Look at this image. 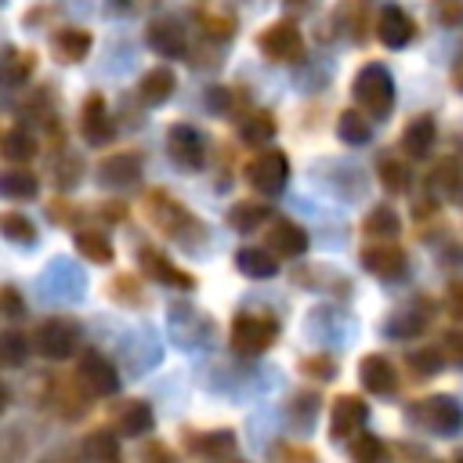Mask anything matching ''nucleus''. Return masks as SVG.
Segmentation results:
<instances>
[{"mask_svg": "<svg viewBox=\"0 0 463 463\" xmlns=\"http://www.w3.org/2000/svg\"><path fill=\"white\" fill-rule=\"evenodd\" d=\"M174 87H177L174 72L159 65V69H148V72L141 76V83H137V94H141V101H145V105H163V101L174 94Z\"/></svg>", "mask_w": 463, "mask_h": 463, "instance_id": "nucleus-19", "label": "nucleus"}, {"mask_svg": "<svg viewBox=\"0 0 463 463\" xmlns=\"http://www.w3.org/2000/svg\"><path fill=\"white\" fill-rule=\"evenodd\" d=\"M152 409L145 405V402H127L119 412H116V427L123 430V434H130V438H137V434H148L152 430Z\"/></svg>", "mask_w": 463, "mask_h": 463, "instance_id": "nucleus-22", "label": "nucleus"}, {"mask_svg": "<svg viewBox=\"0 0 463 463\" xmlns=\"http://www.w3.org/2000/svg\"><path fill=\"white\" fill-rule=\"evenodd\" d=\"M159 195V203H152V221L166 232V235H184V232H199V224L192 221V213L177 203V199H166L163 192H156Z\"/></svg>", "mask_w": 463, "mask_h": 463, "instance_id": "nucleus-11", "label": "nucleus"}, {"mask_svg": "<svg viewBox=\"0 0 463 463\" xmlns=\"http://www.w3.org/2000/svg\"><path fill=\"white\" fill-rule=\"evenodd\" d=\"M130 289H134V279H130V275H123V279L112 282V297H119V300H127V304H137L141 293H130Z\"/></svg>", "mask_w": 463, "mask_h": 463, "instance_id": "nucleus-42", "label": "nucleus"}, {"mask_svg": "<svg viewBox=\"0 0 463 463\" xmlns=\"http://www.w3.org/2000/svg\"><path fill=\"white\" fill-rule=\"evenodd\" d=\"M268 246L279 253V257H300L307 250V235L300 232V224L293 221H275L271 232H268Z\"/></svg>", "mask_w": 463, "mask_h": 463, "instance_id": "nucleus-17", "label": "nucleus"}, {"mask_svg": "<svg viewBox=\"0 0 463 463\" xmlns=\"http://www.w3.org/2000/svg\"><path fill=\"white\" fill-rule=\"evenodd\" d=\"M412 416H416L420 423H427V427L441 430V434H452V430H459V427H463V409H459L449 394H438V398L420 402V409H416Z\"/></svg>", "mask_w": 463, "mask_h": 463, "instance_id": "nucleus-6", "label": "nucleus"}, {"mask_svg": "<svg viewBox=\"0 0 463 463\" xmlns=\"http://www.w3.org/2000/svg\"><path fill=\"white\" fill-rule=\"evenodd\" d=\"M137 174H141V159L134 152H119V156L105 159V166H101V181L105 184H130Z\"/></svg>", "mask_w": 463, "mask_h": 463, "instance_id": "nucleus-23", "label": "nucleus"}, {"mask_svg": "<svg viewBox=\"0 0 463 463\" xmlns=\"http://www.w3.org/2000/svg\"><path fill=\"white\" fill-rule=\"evenodd\" d=\"M235 268H239L246 279H271V275L279 271V260H275L268 250H260V246H246V250L235 253Z\"/></svg>", "mask_w": 463, "mask_h": 463, "instance_id": "nucleus-20", "label": "nucleus"}, {"mask_svg": "<svg viewBox=\"0 0 463 463\" xmlns=\"http://www.w3.org/2000/svg\"><path fill=\"white\" fill-rule=\"evenodd\" d=\"M445 344L452 347V358H456V362H463V333H449V336H445Z\"/></svg>", "mask_w": 463, "mask_h": 463, "instance_id": "nucleus-45", "label": "nucleus"}, {"mask_svg": "<svg viewBox=\"0 0 463 463\" xmlns=\"http://www.w3.org/2000/svg\"><path fill=\"white\" fill-rule=\"evenodd\" d=\"M362 260H365V268H369L373 275H380V279H398V275H405V253H402L398 246H391V242L369 246V250L362 253Z\"/></svg>", "mask_w": 463, "mask_h": 463, "instance_id": "nucleus-14", "label": "nucleus"}, {"mask_svg": "<svg viewBox=\"0 0 463 463\" xmlns=\"http://www.w3.org/2000/svg\"><path fill=\"white\" fill-rule=\"evenodd\" d=\"M449 311H452L456 318H463V282H456V286L449 289Z\"/></svg>", "mask_w": 463, "mask_h": 463, "instance_id": "nucleus-43", "label": "nucleus"}, {"mask_svg": "<svg viewBox=\"0 0 463 463\" xmlns=\"http://www.w3.org/2000/svg\"><path fill=\"white\" fill-rule=\"evenodd\" d=\"M257 47L271 61H300L304 58V36L293 22H275L257 36Z\"/></svg>", "mask_w": 463, "mask_h": 463, "instance_id": "nucleus-4", "label": "nucleus"}, {"mask_svg": "<svg viewBox=\"0 0 463 463\" xmlns=\"http://www.w3.org/2000/svg\"><path fill=\"white\" fill-rule=\"evenodd\" d=\"M438 22L441 25H459L463 22V0H438Z\"/></svg>", "mask_w": 463, "mask_h": 463, "instance_id": "nucleus-39", "label": "nucleus"}, {"mask_svg": "<svg viewBox=\"0 0 463 463\" xmlns=\"http://www.w3.org/2000/svg\"><path fill=\"white\" fill-rule=\"evenodd\" d=\"M452 80H456V87L463 90V54L456 58V65H452Z\"/></svg>", "mask_w": 463, "mask_h": 463, "instance_id": "nucleus-46", "label": "nucleus"}, {"mask_svg": "<svg viewBox=\"0 0 463 463\" xmlns=\"http://www.w3.org/2000/svg\"><path fill=\"white\" fill-rule=\"evenodd\" d=\"M354 101L369 116H376V119H383L391 112V105H394V83H391V76H387L383 65L369 61V65L358 69V76H354Z\"/></svg>", "mask_w": 463, "mask_h": 463, "instance_id": "nucleus-1", "label": "nucleus"}, {"mask_svg": "<svg viewBox=\"0 0 463 463\" xmlns=\"http://www.w3.org/2000/svg\"><path fill=\"white\" fill-rule=\"evenodd\" d=\"M4 304H7V315H11V318H18V315H22V300H18V293H14L11 286L4 289Z\"/></svg>", "mask_w": 463, "mask_h": 463, "instance_id": "nucleus-44", "label": "nucleus"}, {"mask_svg": "<svg viewBox=\"0 0 463 463\" xmlns=\"http://www.w3.org/2000/svg\"><path fill=\"white\" fill-rule=\"evenodd\" d=\"M286 177H289V163L279 148H268L250 163V184L264 195H279L286 188Z\"/></svg>", "mask_w": 463, "mask_h": 463, "instance_id": "nucleus-5", "label": "nucleus"}, {"mask_svg": "<svg viewBox=\"0 0 463 463\" xmlns=\"http://www.w3.org/2000/svg\"><path fill=\"white\" fill-rule=\"evenodd\" d=\"M36 188H40V181H36L29 170H7L4 181H0V192H4L7 199H33Z\"/></svg>", "mask_w": 463, "mask_h": 463, "instance_id": "nucleus-27", "label": "nucleus"}, {"mask_svg": "<svg viewBox=\"0 0 463 463\" xmlns=\"http://www.w3.org/2000/svg\"><path fill=\"white\" fill-rule=\"evenodd\" d=\"M137 257H141V271H145V275H152V279H159V282H170V286L177 282L181 289H192V286H195V282H192V275L177 271V268H174V260H166L159 250L145 246Z\"/></svg>", "mask_w": 463, "mask_h": 463, "instance_id": "nucleus-15", "label": "nucleus"}, {"mask_svg": "<svg viewBox=\"0 0 463 463\" xmlns=\"http://www.w3.org/2000/svg\"><path fill=\"white\" fill-rule=\"evenodd\" d=\"M336 130H340V137H344L347 145H365V141H369V116H362V112H344Z\"/></svg>", "mask_w": 463, "mask_h": 463, "instance_id": "nucleus-31", "label": "nucleus"}, {"mask_svg": "<svg viewBox=\"0 0 463 463\" xmlns=\"http://www.w3.org/2000/svg\"><path fill=\"white\" fill-rule=\"evenodd\" d=\"M398 228H402V217H398L391 206H376V210H369V217H365V232H369V235L391 239V235H398Z\"/></svg>", "mask_w": 463, "mask_h": 463, "instance_id": "nucleus-29", "label": "nucleus"}, {"mask_svg": "<svg viewBox=\"0 0 463 463\" xmlns=\"http://www.w3.org/2000/svg\"><path fill=\"white\" fill-rule=\"evenodd\" d=\"M83 134H87L90 145H109V141L116 137V123L109 119L101 94H90V98L83 101Z\"/></svg>", "mask_w": 463, "mask_h": 463, "instance_id": "nucleus-13", "label": "nucleus"}, {"mask_svg": "<svg viewBox=\"0 0 463 463\" xmlns=\"http://www.w3.org/2000/svg\"><path fill=\"white\" fill-rule=\"evenodd\" d=\"M268 217V206L264 203H235L232 210H228V224L235 228V232H253L260 221Z\"/></svg>", "mask_w": 463, "mask_h": 463, "instance_id": "nucleus-26", "label": "nucleus"}, {"mask_svg": "<svg viewBox=\"0 0 463 463\" xmlns=\"http://www.w3.org/2000/svg\"><path fill=\"white\" fill-rule=\"evenodd\" d=\"M80 380L87 391L94 394H112L119 387V376H116V365L101 354V351H87L83 362H80Z\"/></svg>", "mask_w": 463, "mask_h": 463, "instance_id": "nucleus-8", "label": "nucleus"}, {"mask_svg": "<svg viewBox=\"0 0 463 463\" xmlns=\"http://www.w3.org/2000/svg\"><path fill=\"white\" fill-rule=\"evenodd\" d=\"M51 47H54V54L61 58V61H80L87 51H90V33L87 29H58L54 33V40H51Z\"/></svg>", "mask_w": 463, "mask_h": 463, "instance_id": "nucleus-21", "label": "nucleus"}, {"mask_svg": "<svg viewBox=\"0 0 463 463\" xmlns=\"http://www.w3.org/2000/svg\"><path fill=\"white\" fill-rule=\"evenodd\" d=\"M365 420H369V409H365V402H362V398H354V394H344V398H336V405H333L329 434H333L336 441H344V438H354V434L365 427Z\"/></svg>", "mask_w": 463, "mask_h": 463, "instance_id": "nucleus-7", "label": "nucleus"}, {"mask_svg": "<svg viewBox=\"0 0 463 463\" xmlns=\"http://www.w3.org/2000/svg\"><path fill=\"white\" fill-rule=\"evenodd\" d=\"M80 344V326L69 318H47L33 329V347L43 358H69Z\"/></svg>", "mask_w": 463, "mask_h": 463, "instance_id": "nucleus-3", "label": "nucleus"}, {"mask_svg": "<svg viewBox=\"0 0 463 463\" xmlns=\"http://www.w3.org/2000/svg\"><path fill=\"white\" fill-rule=\"evenodd\" d=\"M83 456H90V459H116V456H119L116 434H109V430H94V434H87V441H83Z\"/></svg>", "mask_w": 463, "mask_h": 463, "instance_id": "nucleus-32", "label": "nucleus"}, {"mask_svg": "<svg viewBox=\"0 0 463 463\" xmlns=\"http://www.w3.org/2000/svg\"><path fill=\"white\" fill-rule=\"evenodd\" d=\"M304 373H318V380H329V376L336 373V365H333V358L318 354V358H307V362H304Z\"/></svg>", "mask_w": 463, "mask_h": 463, "instance_id": "nucleus-41", "label": "nucleus"}, {"mask_svg": "<svg viewBox=\"0 0 463 463\" xmlns=\"http://www.w3.org/2000/svg\"><path fill=\"white\" fill-rule=\"evenodd\" d=\"M289 4H293L297 11H304V7H307V0H286V7H289Z\"/></svg>", "mask_w": 463, "mask_h": 463, "instance_id": "nucleus-47", "label": "nucleus"}, {"mask_svg": "<svg viewBox=\"0 0 463 463\" xmlns=\"http://www.w3.org/2000/svg\"><path fill=\"white\" fill-rule=\"evenodd\" d=\"M430 188L449 192V195L459 188V174H456V163H452V159H445V163L438 166V174H430Z\"/></svg>", "mask_w": 463, "mask_h": 463, "instance_id": "nucleus-36", "label": "nucleus"}, {"mask_svg": "<svg viewBox=\"0 0 463 463\" xmlns=\"http://www.w3.org/2000/svg\"><path fill=\"white\" fill-rule=\"evenodd\" d=\"M22 347H25V340H22L18 333H4V362H7V365H18V362L25 358Z\"/></svg>", "mask_w": 463, "mask_h": 463, "instance_id": "nucleus-40", "label": "nucleus"}, {"mask_svg": "<svg viewBox=\"0 0 463 463\" xmlns=\"http://www.w3.org/2000/svg\"><path fill=\"white\" fill-rule=\"evenodd\" d=\"M351 456H354V459H376V456H383V441H380L376 434H354Z\"/></svg>", "mask_w": 463, "mask_h": 463, "instance_id": "nucleus-35", "label": "nucleus"}, {"mask_svg": "<svg viewBox=\"0 0 463 463\" xmlns=\"http://www.w3.org/2000/svg\"><path fill=\"white\" fill-rule=\"evenodd\" d=\"M358 373H362V387L373 391V394H391L394 383H398L394 380V369H391V362L383 354H365L362 365H358Z\"/></svg>", "mask_w": 463, "mask_h": 463, "instance_id": "nucleus-16", "label": "nucleus"}, {"mask_svg": "<svg viewBox=\"0 0 463 463\" xmlns=\"http://www.w3.org/2000/svg\"><path fill=\"white\" fill-rule=\"evenodd\" d=\"M145 40L152 51H159L163 58H181L184 54V29L174 22V18H156L148 29H145Z\"/></svg>", "mask_w": 463, "mask_h": 463, "instance_id": "nucleus-12", "label": "nucleus"}, {"mask_svg": "<svg viewBox=\"0 0 463 463\" xmlns=\"http://www.w3.org/2000/svg\"><path fill=\"white\" fill-rule=\"evenodd\" d=\"M441 351H434V347H423V351H409V365L416 369V373H434V369H441Z\"/></svg>", "mask_w": 463, "mask_h": 463, "instance_id": "nucleus-38", "label": "nucleus"}, {"mask_svg": "<svg viewBox=\"0 0 463 463\" xmlns=\"http://www.w3.org/2000/svg\"><path fill=\"white\" fill-rule=\"evenodd\" d=\"M0 224H4V232H7V239H14V242H33V239H36L33 221L22 217V213H4Z\"/></svg>", "mask_w": 463, "mask_h": 463, "instance_id": "nucleus-33", "label": "nucleus"}, {"mask_svg": "<svg viewBox=\"0 0 463 463\" xmlns=\"http://www.w3.org/2000/svg\"><path fill=\"white\" fill-rule=\"evenodd\" d=\"M275 336H279V322L268 318V315H250V311H242V315H235V322H232V347H235L239 354H260V351H268V347L275 344Z\"/></svg>", "mask_w": 463, "mask_h": 463, "instance_id": "nucleus-2", "label": "nucleus"}, {"mask_svg": "<svg viewBox=\"0 0 463 463\" xmlns=\"http://www.w3.org/2000/svg\"><path fill=\"white\" fill-rule=\"evenodd\" d=\"M33 152H36L33 134L25 127H7V134H4V156L11 163H25V159H33Z\"/></svg>", "mask_w": 463, "mask_h": 463, "instance_id": "nucleus-25", "label": "nucleus"}, {"mask_svg": "<svg viewBox=\"0 0 463 463\" xmlns=\"http://www.w3.org/2000/svg\"><path fill=\"white\" fill-rule=\"evenodd\" d=\"M376 36H380V43H383V47L398 51V47H405V43L412 40V18H409L398 4H387V7H380Z\"/></svg>", "mask_w": 463, "mask_h": 463, "instance_id": "nucleus-9", "label": "nucleus"}, {"mask_svg": "<svg viewBox=\"0 0 463 463\" xmlns=\"http://www.w3.org/2000/svg\"><path fill=\"white\" fill-rule=\"evenodd\" d=\"M170 156H174V163H181V166H188V170L203 166L206 148H203L199 130L188 127V123H177V127L170 130Z\"/></svg>", "mask_w": 463, "mask_h": 463, "instance_id": "nucleus-10", "label": "nucleus"}, {"mask_svg": "<svg viewBox=\"0 0 463 463\" xmlns=\"http://www.w3.org/2000/svg\"><path fill=\"white\" fill-rule=\"evenodd\" d=\"M76 250L94 264H109L112 260V246H109V239L101 232H80L76 235Z\"/></svg>", "mask_w": 463, "mask_h": 463, "instance_id": "nucleus-28", "label": "nucleus"}, {"mask_svg": "<svg viewBox=\"0 0 463 463\" xmlns=\"http://www.w3.org/2000/svg\"><path fill=\"white\" fill-rule=\"evenodd\" d=\"M434 119L430 116H416L412 123H405V130H402V148L412 156V159H423V156H430V145H434Z\"/></svg>", "mask_w": 463, "mask_h": 463, "instance_id": "nucleus-18", "label": "nucleus"}, {"mask_svg": "<svg viewBox=\"0 0 463 463\" xmlns=\"http://www.w3.org/2000/svg\"><path fill=\"white\" fill-rule=\"evenodd\" d=\"M239 137H242L246 145H264V141L275 137V119H271L268 112H253V116H246V119L239 123Z\"/></svg>", "mask_w": 463, "mask_h": 463, "instance_id": "nucleus-24", "label": "nucleus"}, {"mask_svg": "<svg viewBox=\"0 0 463 463\" xmlns=\"http://www.w3.org/2000/svg\"><path fill=\"white\" fill-rule=\"evenodd\" d=\"M29 72H33V54H14L7 47V80L22 83V80H29Z\"/></svg>", "mask_w": 463, "mask_h": 463, "instance_id": "nucleus-37", "label": "nucleus"}, {"mask_svg": "<svg viewBox=\"0 0 463 463\" xmlns=\"http://www.w3.org/2000/svg\"><path fill=\"white\" fill-rule=\"evenodd\" d=\"M376 174H380V184H383L387 192H405V188H409V166L398 163L394 156H383Z\"/></svg>", "mask_w": 463, "mask_h": 463, "instance_id": "nucleus-30", "label": "nucleus"}, {"mask_svg": "<svg viewBox=\"0 0 463 463\" xmlns=\"http://www.w3.org/2000/svg\"><path fill=\"white\" fill-rule=\"evenodd\" d=\"M195 449H199L203 456H228V452H235V434H228V430H213V434L203 438Z\"/></svg>", "mask_w": 463, "mask_h": 463, "instance_id": "nucleus-34", "label": "nucleus"}]
</instances>
